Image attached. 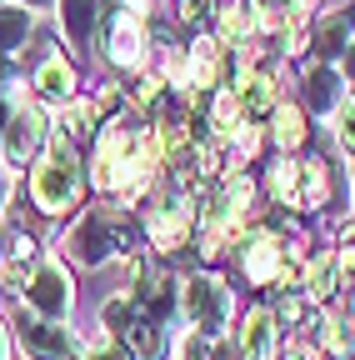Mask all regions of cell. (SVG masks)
Instances as JSON below:
<instances>
[{
    "mask_svg": "<svg viewBox=\"0 0 355 360\" xmlns=\"http://www.w3.org/2000/svg\"><path fill=\"white\" fill-rule=\"evenodd\" d=\"M60 6V30L65 40L75 45L80 56H91L96 51V40L105 35L110 15H115V0H56Z\"/></svg>",
    "mask_w": 355,
    "mask_h": 360,
    "instance_id": "8",
    "label": "cell"
},
{
    "mask_svg": "<svg viewBox=\"0 0 355 360\" xmlns=\"http://www.w3.org/2000/svg\"><path fill=\"white\" fill-rule=\"evenodd\" d=\"M46 150H51V110L40 101H15V115H11V130H6V160H11V170L35 165Z\"/></svg>",
    "mask_w": 355,
    "mask_h": 360,
    "instance_id": "6",
    "label": "cell"
},
{
    "mask_svg": "<svg viewBox=\"0 0 355 360\" xmlns=\"http://www.w3.org/2000/svg\"><path fill=\"white\" fill-rule=\"evenodd\" d=\"M181 360H240V350H235L231 335H220V340H210V335H186V340H181Z\"/></svg>",
    "mask_w": 355,
    "mask_h": 360,
    "instance_id": "18",
    "label": "cell"
},
{
    "mask_svg": "<svg viewBox=\"0 0 355 360\" xmlns=\"http://www.w3.org/2000/svg\"><path fill=\"white\" fill-rule=\"evenodd\" d=\"M11 6H25V11H46L51 0H11Z\"/></svg>",
    "mask_w": 355,
    "mask_h": 360,
    "instance_id": "30",
    "label": "cell"
},
{
    "mask_svg": "<svg viewBox=\"0 0 355 360\" xmlns=\"http://www.w3.org/2000/svg\"><path fill=\"white\" fill-rule=\"evenodd\" d=\"M30 85H35V101L46 105V110H65L75 101V65L56 51V56H46V60L35 65Z\"/></svg>",
    "mask_w": 355,
    "mask_h": 360,
    "instance_id": "12",
    "label": "cell"
},
{
    "mask_svg": "<svg viewBox=\"0 0 355 360\" xmlns=\"http://www.w3.org/2000/svg\"><path fill=\"white\" fill-rule=\"evenodd\" d=\"M330 130L340 135V146H345V150H355V96L340 101V110L330 115Z\"/></svg>",
    "mask_w": 355,
    "mask_h": 360,
    "instance_id": "22",
    "label": "cell"
},
{
    "mask_svg": "<svg viewBox=\"0 0 355 360\" xmlns=\"http://www.w3.org/2000/svg\"><path fill=\"white\" fill-rule=\"evenodd\" d=\"M30 35H35V11H25V6H0V56L25 51Z\"/></svg>",
    "mask_w": 355,
    "mask_h": 360,
    "instance_id": "16",
    "label": "cell"
},
{
    "mask_svg": "<svg viewBox=\"0 0 355 360\" xmlns=\"http://www.w3.org/2000/svg\"><path fill=\"white\" fill-rule=\"evenodd\" d=\"M6 205H11V175L0 170V215H6Z\"/></svg>",
    "mask_w": 355,
    "mask_h": 360,
    "instance_id": "27",
    "label": "cell"
},
{
    "mask_svg": "<svg viewBox=\"0 0 355 360\" xmlns=\"http://www.w3.org/2000/svg\"><path fill=\"white\" fill-rule=\"evenodd\" d=\"M130 220H125V210H105V205H91L75 225H70V236H65V250L80 260V265H105L110 255H125V245H130Z\"/></svg>",
    "mask_w": 355,
    "mask_h": 360,
    "instance_id": "3",
    "label": "cell"
},
{
    "mask_svg": "<svg viewBox=\"0 0 355 360\" xmlns=\"http://www.w3.org/2000/svg\"><path fill=\"white\" fill-rule=\"evenodd\" d=\"M300 175H305V165H300L295 155H285V160L276 165V195H280L285 205H295V210H300Z\"/></svg>",
    "mask_w": 355,
    "mask_h": 360,
    "instance_id": "20",
    "label": "cell"
},
{
    "mask_svg": "<svg viewBox=\"0 0 355 360\" xmlns=\"http://www.w3.org/2000/svg\"><path fill=\"white\" fill-rule=\"evenodd\" d=\"M15 345L25 350V360H70V355H75L70 326L40 321L35 310H20V315H15Z\"/></svg>",
    "mask_w": 355,
    "mask_h": 360,
    "instance_id": "7",
    "label": "cell"
},
{
    "mask_svg": "<svg viewBox=\"0 0 355 360\" xmlns=\"http://www.w3.org/2000/svg\"><path fill=\"white\" fill-rule=\"evenodd\" d=\"M235 350H240V360H276V350H280V326H276V310H265V305L245 310V315H240Z\"/></svg>",
    "mask_w": 355,
    "mask_h": 360,
    "instance_id": "13",
    "label": "cell"
},
{
    "mask_svg": "<svg viewBox=\"0 0 355 360\" xmlns=\"http://www.w3.org/2000/svg\"><path fill=\"white\" fill-rule=\"evenodd\" d=\"M340 70H345V80H355V40H350V51H345V65H340Z\"/></svg>",
    "mask_w": 355,
    "mask_h": 360,
    "instance_id": "28",
    "label": "cell"
},
{
    "mask_svg": "<svg viewBox=\"0 0 355 360\" xmlns=\"http://www.w3.org/2000/svg\"><path fill=\"white\" fill-rule=\"evenodd\" d=\"M85 360H136V355L125 350V340H115V335L101 330V335L91 340V350H85Z\"/></svg>",
    "mask_w": 355,
    "mask_h": 360,
    "instance_id": "23",
    "label": "cell"
},
{
    "mask_svg": "<svg viewBox=\"0 0 355 360\" xmlns=\"http://www.w3.org/2000/svg\"><path fill=\"white\" fill-rule=\"evenodd\" d=\"M85 195V165H80V150L65 146V141H51V150L30 165V200L40 215H65L75 210Z\"/></svg>",
    "mask_w": 355,
    "mask_h": 360,
    "instance_id": "1",
    "label": "cell"
},
{
    "mask_svg": "<svg viewBox=\"0 0 355 360\" xmlns=\"http://www.w3.org/2000/svg\"><path fill=\"white\" fill-rule=\"evenodd\" d=\"M15 85H20V70H15V60H11V56H0V96H11Z\"/></svg>",
    "mask_w": 355,
    "mask_h": 360,
    "instance_id": "24",
    "label": "cell"
},
{
    "mask_svg": "<svg viewBox=\"0 0 355 360\" xmlns=\"http://www.w3.org/2000/svg\"><path fill=\"white\" fill-rule=\"evenodd\" d=\"M271 135H276V146H280L285 155H295V150L305 146V110H295V105H276Z\"/></svg>",
    "mask_w": 355,
    "mask_h": 360,
    "instance_id": "17",
    "label": "cell"
},
{
    "mask_svg": "<svg viewBox=\"0 0 355 360\" xmlns=\"http://www.w3.org/2000/svg\"><path fill=\"white\" fill-rule=\"evenodd\" d=\"M0 360H11V330H6V321H0Z\"/></svg>",
    "mask_w": 355,
    "mask_h": 360,
    "instance_id": "29",
    "label": "cell"
},
{
    "mask_svg": "<svg viewBox=\"0 0 355 360\" xmlns=\"http://www.w3.org/2000/svg\"><path fill=\"white\" fill-rule=\"evenodd\" d=\"M325 195H330V170L321 160H310L305 175H300V210H316Z\"/></svg>",
    "mask_w": 355,
    "mask_h": 360,
    "instance_id": "19",
    "label": "cell"
},
{
    "mask_svg": "<svg viewBox=\"0 0 355 360\" xmlns=\"http://www.w3.org/2000/svg\"><path fill=\"white\" fill-rule=\"evenodd\" d=\"M285 245H280V236H271V231H250V240L240 245V270L255 281V285H276L280 281V270H285Z\"/></svg>",
    "mask_w": 355,
    "mask_h": 360,
    "instance_id": "11",
    "label": "cell"
},
{
    "mask_svg": "<svg viewBox=\"0 0 355 360\" xmlns=\"http://www.w3.org/2000/svg\"><path fill=\"white\" fill-rule=\"evenodd\" d=\"M11 115H15V101L0 96V155H6V130H11Z\"/></svg>",
    "mask_w": 355,
    "mask_h": 360,
    "instance_id": "26",
    "label": "cell"
},
{
    "mask_svg": "<svg viewBox=\"0 0 355 360\" xmlns=\"http://www.w3.org/2000/svg\"><path fill=\"white\" fill-rule=\"evenodd\" d=\"M70 360H85V355H70Z\"/></svg>",
    "mask_w": 355,
    "mask_h": 360,
    "instance_id": "31",
    "label": "cell"
},
{
    "mask_svg": "<svg viewBox=\"0 0 355 360\" xmlns=\"http://www.w3.org/2000/svg\"><path fill=\"white\" fill-rule=\"evenodd\" d=\"M0 260H11L15 270H25V276H30L35 265H40V260H35V240H30L25 231H15V236L6 240V255H0Z\"/></svg>",
    "mask_w": 355,
    "mask_h": 360,
    "instance_id": "21",
    "label": "cell"
},
{
    "mask_svg": "<svg viewBox=\"0 0 355 360\" xmlns=\"http://www.w3.org/2000/svg\"><path fill=\"white\" fill-rule=\"evenodd\" d=\"M101 330L115 335V340H125V350L136 360H170V330L160 321H150L130 290H115L101 305Z\"/></svg>",
    "mask_w": 355,
    "mask_h": 360,
    "instance_id": "2",
    "label": "cell"
},
{
    "mask_svg": "<svg viewBox=\"0 0 355 360\" xmlns=\"http://www.w3.org/2000/svg\"><path fill=\"white\" fill-rule=\"evenodd\" d=\"M280 360H316V345H310V340H290L280 350Z\"/></svg>",
    "mask_w": 355,
    "mask_h": 360,
    "instance_id": "25",
    "label": "cell"
},
{
    "mask_svg": "<svg viewBox=\"0 0 355 360\" xmlns=\"http://www.w3.org/2000/svg\"><path fill=\"white\" fill-rule=\"evenodd\" d=\"M20 295H25V310H35L40 321H56V326H65L70 310H75V281H70V270L56 255H46L30 270V281H25Z\"/></svg>",
    "mask_w": 355,
    "mask_h": 360,
    "instance_id": "5",
    "label": "cell"
},
{
    "mask_svg": "<svg viewBox=\"0 0 355 360\" xmlns=\"http://www.w3.org/2000/svg\"><path fill=\"white\" fill-rule=\"evenodd\" d=\"M146 15L136 11H115L105 25V60L120 70H146Z\"/></svg>",
    "mask_w": 355,
    "mask_h": 360,
    "instance_id": "9",
    "label": "cell"
},
{
    "mask_svg": "<svg viewBox=\"0 0 355 360\" xmlns=\"http://www.w3.org/2000/svg\"><path fill=\"white\" fill-rule=\"evenodd\" d=\"M300 290H305V300H330L335 290H340V260H335V250L330 255H316L305 265V281H300Z\"/></svg>",
    "mask_w": 355,
    "mask_h": 360,
    "instance_id": "15",
    "label": "cell"
},
{
    "mask_svg": "<svg viewBox=\"0 0 355 360\" xmlns=\"http://www.w3.org/2000/svg\"><path fill=\"white\" fill-rule=\"evenodd\" d=\"M235 101H240V110H245V120H255V115H265L271 110L276 115V80L265 75V70H245L240 80H235Z\"/></svg>",
    "mask_w": 355,
    "mask_h": 360,
    "instance_id": "14",
    "label": "cell"
},
{
    "mask_svg": "<svg viewBox=\"0 0 355 360\" xmlns=\"http://www.w3.org/2000/svg\"><path fill=\"white\" fill-rule=\"evenodd\" d=\"M181 326L191 335H210L220 340L231 326V285L215 270H195L181 281Z\"/></svg>",
    "mask_w": 355,
    "mask_h": 360,
    "instance_id": "4",
    "label": "cell"
},
{
    "mask_svg": "<svg viewBox=\"0 0 355 360\" xmlns=\"http://www.w3.org/2000/svg\"><path fill=\"white\" fill-rule=\"evenodd\" d=\"M300 96H305V110H316V115H335L340 101L350 96L345 90V70H335V60H310L300 70Z\"/></svg>",
    "mask_w": 355,
    "mask_h": 360,
    "instance_id": "10",
    "label": "cell"
}]
</instances>
